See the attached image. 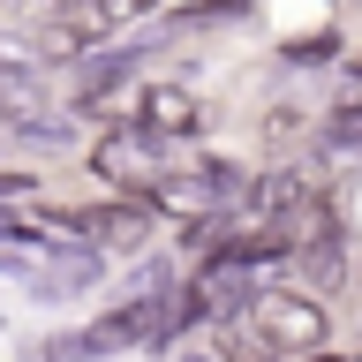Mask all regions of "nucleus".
Listing matches in <instances>:
<instances>
[{
	"instance_id": "3",
	"label": "nucleus",
	"mask_w": 362,
	"mask_h": 362,
	"mask_svg": "<svg viewBox=\"0 0 362 362\" xmlns=\"http://www.w3.org/2000/svg\"><path fill=\"white\" fill-rule=\"evenodd\" d=\"M113 38H121L113 0H53L38 23V61H83V53H106Z\"/></svg>"
},
{
	"instance_id": "12",
	"label": "nucleus",
	"mask_w": 362,
	"mask_h": 362,
	"mask_svg": "<svg viewBox=\"0 0 362 362\" xmlns=\"http://www.w3.org/2000/svg\"><path fill=\"white\" fill-rule=\"evenodd\" d=\"M174 362H226L219 347H174Z\"/></svg>"
},
{
	"instance_id": "10",
	"label": "nucleus",
	"mask_w": 362,
	"mask_h": 362,
	"mask_svg": "<svg viewBox=\"0 0 362 362\" xmlns=\"http://www.w3.org/2000/svg\"><path fill=\"white\" fill-rule=\"evenodd\" d=\"M325 53H339V30H317V38H294L279 61L287 68H325Z\"/></svg>"
},
{
	"instance_id": "11",
	"label": "nucleus",
	"mask_w": 362,
	"mask_h": 362,
	"mask_svg": "<svg viewBox=\"0 0 362 362\" xmlns=\"http://www.w3.org/2000/svg\"><path fill=\"white\" fill-rule=\"evenodd\" d=\"M38 362H98V355L83 332H61V339H38Z\"/></svg>"
},
{
	"instance_id": "9",
	"label": "nucleus",
	"mask_w": 362,
	"mask_h": 362,
	"mask_svg": "<svg viewBox=\"0 0 362 362\" xmlns=\"http://www.w3.org/2000/svg\"><path fill=\"white\" fill-rule=\"evenodd\" d=\"M302 136H317L310 113H294V106H272V113H264V144H272V151H294Z\"/></svg>"
},
{
	"instance_id": "4",
	"label": "nucleus",
	"mask_w": 362,
	"mask_h": 362,
	"mask_svg": "<svg viewBox=\"0 0 362 362\" xmlns=\"http://www.w3.org/2000/svg\"><path fill=\"white\" fill-rule=\"evenodd\" d=\"M166 151H174V144L144 136L136 121H113V129L90 144V174H98V181H113V197H144V189L166 174Z\"/></svg>"
},
{
	"instance_id": "1",
	"label": "nucleus",
	"mask_w": 362,
	"mask_h": 362,
	"mask_svg": "<svg viewBox=\"0 0 362 362\" xmlns=\"http://www.w3.org/2000/svg\"><path fill=\"white\" fill-rule=\"evenodd\" d=\"M249 325L264 339L279 362H302V355H325V339H332V302L310 294L302 279H264L257 302H249Z\"/></svg>"
},
{
	"instance_id": "6",
	"label": "nucleus",
	"mask_w": 362,
	"mask_h": 362,
	"mask_svg": "<svg viewBox=\"0 0 362 362\" xmlns=\"http://www.w3.org/2000/svg\"><path fill=\"white\" fill-rule=\"evenodd\" d=\"M98 279H106V257L90 242H68L61 234V242H45V264L30 272V294H38V302H76V294H90Z\"/></svg>"
},
{
	"instance_id": "8",
	"label": "nucleus",
	"mask_w": 362,
	"mask_h": 362,
	"mask_svg": "<svg viewBox=\"0 0 362 362\" xmlns=\"http://www.w3.org/2000/svg\"><path fill=\"white\" fill-rule=\"evenodd\" d=\"M317 151L325 158H362V90H347V98L317 121Z\"/></svg>"
},
{
	"instance_id": "14",
	"label": "nucleus",
	"mask_w": 362,
	"mask_h": 362,
	"mask_svg": "<svg viewBox=\"0 0 362 362\" xmlns=\"http://www.w3.org/2000/svg\"><path fill=\"white\" fill-rule=\"evenodd\" d=\"M347 279H355V294H362V249H355V272H347Z\"/></svg>"
},
{
	"instance_id": "13",
	"label": "nucleus",
	"mask_w": 362,
	"mask_h": 362,
	"mask_svg": "<svg viewBox=\"0 0 362 362\" xmlns=\"http://www.w3.org/2000/svg\"><path fill=\"white\" fill-rule=\"evenodd\" d=\"M113 8H121V23H129V16H151L158 0H113Z\"/></svg>"
},
{
	"instance_id": "7",
	"label": "nucleus",
	"mask_w": 362,
	"mask_h": 362,
	"mask_svg": "<svg viewBox=\"0 0 362 362\" xmlns=\"http://www.w3.org/2000/svg\"><path fill=\"white\" fill-rule=\"evenodd\" d=\"M38 113H53V83H45L38 53H0V129L23 136Z\"/></svg>"
},
{
	"instance_id": "2",
	"label": "nucleus",
	"mask_w": 362,
	"mask_h": 362,
	"mask_svg": "<svg viewBox=\"0 0 362 362\" xmlns=\"http://www.w3.org/2000/svg\"><path fill=\"white\" fill-rule=\"evenodd\" d=\"M61 234L68 242H90L98 257H144L151 234H158V211L144 197H98V204L61 211Z\"/></svg>"
},
{
	"instance_id": "5",
	"label": "nucleus",
	"mask_w": 362,
	"mask_h": 362,
	"mask_svg": "<svg viewBox=\"0 0 362 362\" xmlns=\"http://www.w3.org/2000/svg\"><path fill=\"white\" fill-rule=\"evenodd\" d=\"M129 121H136L144 136H158V144H189V136L211 129V106H204L189 83H136Z\"/></svg>"
}]
</instances>
